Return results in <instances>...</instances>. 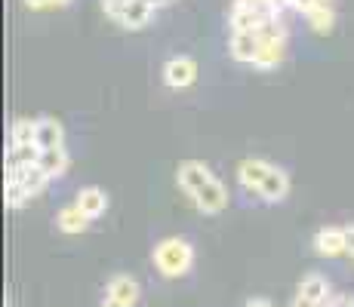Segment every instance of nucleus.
I'll list each match as a JSON object with an SVG mask.
<instances>
[{"instance_id": "1", "label": "nucleus", "mask_w": 354, "mask_h": 307, "mask_svg": "<svg viewBox=\"0 0 354 307\" xmlns=\"http://www.w3.org/2000/svg\"><path fill=\"white\" fill-rule=\"evenodd\" d=\"M176 181L185 190V197L194 203L197 212L219 215L228 209V188L213 175V169L201 160H182L176 169Z\"/></svg>"}, {"instance_id": "2", "label": "nucleus", "mask_w": 354, "mask_h": 307, "mask_svg": "<svg viewBox=\"0 0 354 307\" xmlns=\"http://www.w3.org/2000/svg\"><path fill=\"white\" fill-rule=\"evenodd\" d=\"M194 264V246L182 237H167L154 246V268L160 270L163 277L176 279V277H185Z\"/></svg>"}, {"instance_id": "3", "label": "nucleus", "mask_w": 354, "mask_h": 307, "mask_svg": "<svg viewBox=\"0 0 354 307\" xmlns=\"http://www.w3.org/2000/svg\"><path fill=\"white\" fill-rule=\"evenodd\" d=\"M102 12L111 22H118L127 31H142L145 25H151L154 19V6H148L145 0H102Z\"/></svg>"}, {"instance_id": "4", "label": "nucleus", "mask_w": 354, "mask_h": 307, "mask_svg": "<svg viewBox=\"0 0 354 307\" xmlns=\"http://www.w3.org/2000/svg\"><path fill=\"white\" fill-rule=\"evenodd\" d=\"M160 74L169 90H188L197 80V61L192 56H173V59H167Z\"/></svg>"}, {"instance_id": "5", "label": "nucleus", "mask_w": 354, "mask_h": 307, "mask_svg": "<svg viewBox=\"0 0 354 307\" xmlns=\"http://www.w3.org/2000/svg\"><path fill=\"white\" fill-rule=\"evenodd\" d=\"M287 197H290V175H287V169L268 163V166H265L262 181H259V200L281 203V200H287Z\"/></svg>"}, {"instance_id": "6", "label": "nucleus", "mask_w": 354, "mask_h": 307, "mask_svg": "<svg viewBox=\"0 0 354 307\" xmlns=\"http://www.w3.org/2000/svg\"><path fill=\"white\" fill-rule=\"evenodd\" d=\"M259 50H262V31H231L228 56L241 65H253Z\"/></svg>"}, {"instance_id": "7", "label": "nucleus", "mask_w": 354, "mask_h": 307, "mask_svg": "<svg viewBox=\"0 0 354 307\" xmlns=\"http://www.w3.org/2000/svg\"><path fill=\"white\" fill-rule=\"evenodd\" d=\"M315 252L321 258H339L348 252V237L345 228H321L315 234Z\"/></svg>"}, {"instance_id": "8", "label": "nucleus", "mask_w": 354, "mask_h": 307, "mask_svg": "<svg viewBox=\"0 0 354 307\" xmlns=\"http://www.w3.org/2000/svg\"><path fill=\"white\" fill-rule=\"evenodd\" d=\"M6 179H16L19 184L25 188V194L28 197H37L40 190L50 184V175L44 172V169L34 163V166H19V169H6Z\"/></svg>"}, {"instance_id": "9", "label": "nucleus", "mask_w": 354, "mask_h": 307, "mask_svg": "<svg viewBox=\"0 0 354 307\" xmlns=\"http://www.w3.org/2000/svg\"><path fill=\"white\" fill-rule=\"evenodd\" d=\"M37 148L40 151L65 148V126L56 117H37Z\"/></svg>"}, {"instance_id": "10", "label": "nucleus", "mask_w": 354, "mask_h": 307, "mask_svg": "<svg viewBox=\"0 0 354 307\" xmlns=\"http://www.w3.org/2000/svg\"><path fill=\"white\" fill-rule=\"evenodd\" d=\"M74 203L84 209L86 218H102V215H105V209H108V194L102 188H96V184H90V188H80L77 190V200H74Z\"/></svg>"}, {"instance_id": "11", "label": "nucleus", "mask_w": 354, "mask_h": 307, "mask_svg": "<svg viewBox=\"0 0 354 307\" xmlns=\"http://www.w3.org/2000/svg\"><path fill=\"white\" fill-rule=\"evenodd\" d=\"M93 218L84 215V209L77 206V203H71V206H62L56 215V228L62 230V234H84L86 228H90Z\"/></svg>"}, {"instance_id": "12", "label": "nucleus", "mask_w": 354, "mask_h": 307, "mask_svg": "<svg viewBox=\"0 0 354 307\" xmlns=\"http://www.w3.org/2000/svg\"><path fill=\"white\" fill-rule=\"evenodd\" d=\"M105 295H111V298H118V301L136 307L139 304V283H136L133 277H127V274H118V277L108 279Z\"/></svg>"}, {"instance_id": "13", "label": "nucleus", "mask_w": 354, "mask_h": 307, "mask_svg": "<svg viewBox=\"0 0 354 307\" xmlns=\"http://www.w3.org/2000/svg\"><path fill=\"white\" fill-rule=\"evenodd\" d=\"M37 166L44 169V172L50 175V181H53V179H62V175L68 172V166H71V157H68L65 148H53V151H40Z\"/></svg>"}, {"instance_id": "14", "label": "nucleus", "mask_w": 354, "mask_h": 307, "mask_svg": "<svg viewBox=\"0 0 354 307\" xmlns=\"http://www.w3.org/2000/svg\"><path fill=\"white\" fill-rule=\"evenodd\" d=\"M37 160H40V148L37 145H10V151H6V169L34 166Z\"/></svg>"}, {"instance_id": "15", "label": "nucleus", "mask_w": 354, "mask_h": 307, "mask_svg": "<svg viewBox=\"0 0 354 307\" xmlns=\"http://www.w3.org/2000/svg\"><path fill=\"white\" fill-rule=\"evenodd\" d=\"M10 145H37V120H28V117L12 120Z\"/></svg>"}, {"instance_id": "16", "label": "nucleus", "mask_w": 354, "mask_h": 307, "mask_svg": "<svg viewBox=\"0 0 354 307\" xmlns=\"http://www.w3.org/2000/svg\"><path fill=\"white\" fill-rule=\"evenodd\" d=\"M299 295L315 298V301L326 304V298H330V283H326L321 274H308L302 283H299Z\"/></svg>"}, {"instance_id": "17", "label": "nucleus", "mask_w": 354, "mask_h": 307, "mask_svg": "<svg viewBox=\"0 0 354 307\" xmlns=\"http://www.w3.org/2000/svg\"><path fill=\"white\" fill-rule=\"evenodd\" d=\"M305 22L311 25V31L330 34L333 31V22H336V12H333V6H317V10L305 12Z\"/></svg>"}, {"instance_id": "18", "label": "nucleus", "mask_w": 354, "mask_h": 307, "mask_svg": "<svg viewBox=\"0 0 354 307\" xmlns=\"http://www.w3.org/2000/svg\"><path fill=\"white\" fill-rule=\"evenodd\" d=\"M28 200H31V197L25 194L22 184H19L16 179H6V206H10V209H22Z\"/></svg>"}, {"instance_id": "19", "label": "nucleus", "mask_w": 354, "mask_h": 307, "mask_svg": "<svg viewBox=\"0 0 354 307\" xmlns=\"http://www.w3.org/2000/svg\"><path fill=\"white\" fill-rule=\"evenodd\" d=\"M324 307H354V295H345V292H339V295H330Z\"/></svg>"}, {"instance_id": "20", "label": "nucleus", "mask_w": 354, "mask_h": 307, "mask_svg": "<svg viewBox=\"0 0 354 307\" xmlns=\"http://www.w3.org/2000/svg\"><path fill=\"white\" fill-rule=\"evenodd\" d=\"M290 307H324L321 301H315V298H305V295H299L296 292V298H292V304Z\"/></svg>"}, {"instance_id": "21", "label": "nucleus", "mask_w": 354, "mask_h": 307, "mask_svg": "<svg viewBox=\"0 0 354 307\" xmlns=\"http://www.w3.org/2000/svg\"><path fill=\"white\" fill-rule=\"evenodd\" d=\"M25 6H28V10H50L53 0H25Z\"/></svg>"}, {"instance_id": "22", "label": "nucleus", "mask_w": 354, "mask_h": 307, "mask_svg": "<svg viewBox=\"0 0 354 307\" xmlns=\"http://www.w3.org/2000/svg\"><path fill=\"white\" fill-rule=\"evenodd\" d=\"M102 307H129V304L118 301V298H111V295H105V301H102Z\"/></svg>"}, {"instance_id": "23", "label": "nucleus", "mask_w": 354, "mask_h": 307, "mask_svg": "<svg viewBox=\"0 0 354 307\" xmlns=\"http://www.w3.org/2000/svg\"><path fill=\"white\" fill-rule=\"evenodd\" d=\"M243 307H271V301H265V298H250Z\"/></svg>"}, {"instance_id": "24", "label": "nucleus", "mask_w": 354, "mask_h": 307, "mask_svg": "<svg viewBox=\"0 0 354 307\" xmlns=\"http://www.w3.org/2000/svg\"><path fill=\"white\" fill-rule=\"evenodd\" d=\"M148 6H154V10H163V6H169L173 3V0H145Z\"/></svg>"}, {"instance_id": "25", "label": "nucleus", "mask_w": 354, "mask_h": 307, "mask_svg": "<svg viewBox=\"0 0 354 307\" xmlns=\"http://www.w3.org/2000/svg\"><path fill=\"white\" fill-rule=\"evenodd\" d=\"M345 237H348V252L354 255V224H351V228H345Z\"/></svg>"}, {"instance_id": "26", "label": "nucleus", "mask_w": 354, "mask_h": 307, "mask_svg": "<svg viewBox=\"0 0 354 307\" xmlns=\"http://www.w3.org/2000/svg\"><path fill=\"white\" fill-rule=\"evenodd\" d=\"M71 0H53V6H68Z\"/></svg>"}, {"instance_id": "27", "label": "nucleus", "mask_w": 354, "mask_h": 307, "mask_svg": "<svg viewBox=\"0 0 354 307\" xmlns=\"http://www.w3.org/2000/svg\"><path fill=\"white\" fill-rule=\"evenodd\" d=\"M351 258H354V255H351Z\"/></svg>"}]
</instances>
